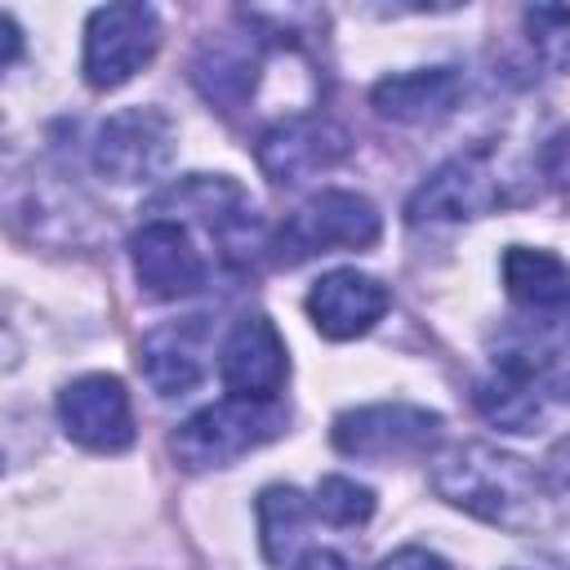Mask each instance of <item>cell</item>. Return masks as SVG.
Segmentation results:
<instances>
[{
	"mask_svg": "<svg viewBox=\"0 0 570 570\" xmlns=\"http://www.w3.org/2000/svg\"><path fill=\"white\" fill-rule=\"evenodd\" d=\"M379 209L361 196V191H343V187H325L316 191L312 200H303L276 232L272 240V254L276 263L294 267V263H307L316 254H330V249H365L379 240Z\"/></svg>",
	"mask_w": 570,
	"mask_h": 570,
	"instance_id": "3",
	"label": "cell"
},
{
	"mask_svg": "<svg viewBox=\"0 0 570 570\" xmlns=\"http://www.w3.org/2000/svg\"><path fill=\"white\" fill-rule=\"evenodd\" d=\"M129 263L138 285L151 298H187L205 289V258L196 254L191 236L178 227V218H147L129 236Z\"/></svg>",
	"mask_w": 570,
	"mask_h": 570,
	"instance_id": "11",
	"label": "cell"
},
{
	"mask_svg": "<svg viewBox=\"0 0 570 570\" xmlns=\"http://www.w3.org/2000/svg\"><path fill=\"white\" fill-rule=\"evenodd\" d=\"M285 423H289V414L276 401L227 396V401H214V405L196 410L187 423H178V432L169 436V450L187 472L227 468L240 454L276 441L285 432Z\"/></svg>",
	"mask_w": 570,
	"mask_h": 570,
	"instance_id": "2",
	"label": "cell"
},
{
	"mask_svg": "<svg viewBox=\"0 0 570 570\" xmlns=\"http://www.w3.org/2000/svg\"><path fill=\"white\" fill-rule=\"evenodd\" d=\"M392 307V294L379 276H365L356 267H338V272H325L312 294H307V316L312 325L325 334V338H361L370 334L383 312Z\"/></svg>",
	"mask_w": 570,
	"mask_h": 570,
	"instance_id": "12",
	"label": "cell"
},
{
	"mask_svg": "<svg viewBox=\"0 0 570 570\" xmlns=\"http://www.w3.org/2000/svg\"><path fill=\"white\" fill-rule=\"evenodd\" d=\"M174 156V125L156 107H125L102 120L94 138V169L111 183L156 178Z\"/></svg>",
	"mask_w": 570,
	"mask_h": 570,
	"instance_id": "7",
	"label": "cell"
},
{
	"mask_svg": "<svg viewBox=\"0 0 570 570\" xmlns=\"http://www.w3.org/2000/svg\"><path fill=\"white\" fill-rule=\"evenodd\" d=\"M160 49V18L151 4H102L85 22L80 71L94 89H116L142 71Z\"/></svg>",
	"mask_w": 570,
	"mask_h": 570,
	"instance_id": "5",
	"label": "cell"
},
{
	"mask_svg": "<svg viewBox=\"0 0 570 570\" xmlns=\"http://www.w3.org/2000/svg\"><path fill=\"white\" fill-rule=\"evenodd\" d=\"M218 379L232 396L245 401H276V392L289 379V352L285 338L276 334V325L263 312H245L223 347H218Z\"/></svg>",
	"mask_w": 570,
	"mask_h": 570,
	"instance_id": "10",
	"label": "cell"
},
{
	"mask_svg": "<svg viewBox=\"0 0 570 570\" xmlns=\"http://www.w3.org/2000/svg\"><path fill=\"white\" fill-rule=\"evenodd\" d=\"M379 570H454V566L428 548H396Z\"/></svg>",
	"mask_w": 570,
	"mask_h": 570,
	"instance_id": "21",
	"label": "cell"
},
{
	"mask_svg": "<svg viewBox=\"0 0 570 570\" xmlns=\"http://www.w3.org/2000/svg\"><path fill=\"white\" fill-rule=\"evenodd\" d=\"M432 490L450 503L472 512L485 525L530 534L552 521V481L548 472H534L525 459L485 445V441H463L450 445L432 463Z\"/></svg>",
	"mask_w": 570,
	"mask_h": 570,
	"instance_id": "1",
	"label": "cell"
},
{
	"mask_svg": "<svg viewBox=\"0 0 570 570\" xmlns=\"http://www.w3.org/2000/svg\"><path fill=\"white\" fill-rule=\"evenodd\" d=\"M463 98V71L459 67H419L383 76L370 89V102L383 120L396 125H436L445 120Z\"/></svg>",
	"mask_w": 570,
	"mask_h": 570,
	"instance_id": "14",
	"label": "cell"
},
{
	"mask_svg": "<svg viewBox=\"0 0 570 570\" xmlns=\"http://www.w3.org/2000/svg\"><path fill=\"white\" fill-rule=\"evenodd\" d=\"M334 450L347 459L365 463H396V459H423L441 441V414L405 401H383V405H361L334 419L330 432Z\"/></svg>",
	"mask_w": 570,
	"mask_h": 570,
	"instance_id": "4",
	"label": "cell"
},
{
	"mask_svg": "<svg viewBox=\"0 0 570 570\" xmlns=\"http://www.w3.org/2000/svg\"><path fill=\"white\" fill-rule=\"evenodd\" d=\"M289 570H352L347 557H338L334 548H307Z\"/></svg>",
	"mask_w": 570,
	"mask_h": 570,
	"instance_id": "22",
	"label": "cell"
},
{
	"mask_svg": "<svg viewBox=\"0 0 570 570\" xmlns=\"http://www.w3.org/2000/svg\"><path fill=\"white\" fill-rule=\"evenodd\" d=\"M499 272H503L508 294H512L517 303H525V307L548 312V307L570 303V267H566V263H561L552 249L512 245V249L503 254Z\"/></svg>",
	"mask_w": 570,
	"mask_h": 570,
	"instance_id": "16",
	"label": "cell"
},
{
	"mask_svg": "<svg viewBox=\"0 0 570 570\" xmlns=\"http://www.w3.org/2000/svg\"><path fill=\"white\" fill-rule=\"evenodd\" d=\"M548 481L561 485V490H570V432L548 450Z\"/></svg>",
	"mask_w": 570,
	"mask_h": 570,
	"instance_id": "23",
	"label": "cell"
},
{
	"mask_svg": "<svg viewBox=\"0 0 570 570\" xmlns=\"http://www.w3.org/2000/svg\"><path fill=\"white\" fill-rule=\"evenodd\" d=\"M316 512L330 525H365L374 517V490L356 485L352 476H321L316 485Z\"/></svg>",
	"mask_w": 570,
	"mask_h": 570,
	"instance_id": "18",
	"label": "cell"
},
{
	"mask_svg": "<svg viewBox=\"0 0 570 570\" xmlns=\"http://www.w3.org/2000/svg\"><path fill=\"white\" fill-rule=\"evenodd\" d=\"M258 80V36H223L200 45V53L191 58V85L218 107V111H236Z\"/></svg>",
	"mask_w": 570,
	"mask_h": 570,
	"instance_id": "15",
	"label": "cell"
},
{
	"mask_svg": "<svg viewBox=\"0 0 570 570\" xmlns=\"http://www.w3.org/2000/svg\"><path fill=\"white\" fill-rule=\"evenodd\" d=\"M525 27L543 62L570 67V4H534L525 9Z\"/></svg>",
	"mask_w": 570,
	"mask_h": 570,
	"instance_id": "19",
	"label": "cell"
},
{
	"mask_svg": "<svg viewBox=\"0 0 570 570\" xmlns=\"http://www.w3.org/2000/svg\"><path fill=\"white\" fill-rule=\"evenodd\" d=\"M307 525V499L294 485H267L258 494V539L272 566H285Z\"/></svg>",
	"mask_w": 570,
	"mask_h": 570,
	"instance_id": "17",
	"label": "cell"
},
{
	"mask_svg": "<svg viewBox=\"0 0 570 570\" xmlns=\"http://www.w3.org/2000/svg\"><path fill=\"white\" fill-rule=\"evenodd\" d=\"M352 151V138L343 125L325 120V116H289V120H276L272 129H263L254 156H258V169L272 178V183H303V178H316L325 169H334L338 160H347Z\"/></svg>",
	"mask_w": 570,
	"mask_h": 570,
	"instance_id": "9",
	"label": "cell"
},
{
	"mask_svg": "<svg viewBox=\"0 0 570 570\" xmlns=\"http://www.w3.org/2000/svg\"><path fill=\"white\" fill-rule=\"evenodd\" d=\"M499 205H503V178L494 169V156H490V147H472V151H459L445 165H436L414 187V196L405 200V218L414 227L463 223V218H481Z\"/></svg>",
	"mask_w": 570,
	"mask_h": 570,
	"instance_id": "6",
	"label": "cell"
},
{
	"mask_svg": "<svg viewBox=\"0 0 570 570\" xmlns=\"http://www.w3.org/2000/svg\"><path fill=\"white\" fill-rule=\"evenodd\" d=\"M205 352H209V325L205 316H183L169 325H156L138 347V370L160 396H187L205 379Z\"/></svg>",
	"mask_w": 570,
	"mask_h": 570,
	"instance_id": "13",
	"label": "cell"
},
{
	"mask_svg": "<svg viewBox=\"0 0 570 570\" xmlns=\"http://www.w3.org/2000/svg\"><path fill=\"white\" fill-rule=\"evenodd\" d=\"M58 423L62 432L94 450V454H120L134 445V410L129 392L111 374H80L58 392Z\"/></svg>",
	"mask_w": 570,
	"mask_h": 570,
	"instance_id": "8",
	"label": "cell"
},
{
	"mask_svg": "<svg viewBox=\"0 0 570 570\" xmlns=\"http://www.w3.org/2000/svg\"><path fill=\"white\" fill-rule=\"evenodd\" d=\"M543 174L552 178V187H561V191L570 196V129H561V134L548 142V151H543Z\"/></svg>",
	"mask_w": 570,
	"mask_h": 570,
	"instance_id": "20",
	"label": "cell"
}]
</instances>
